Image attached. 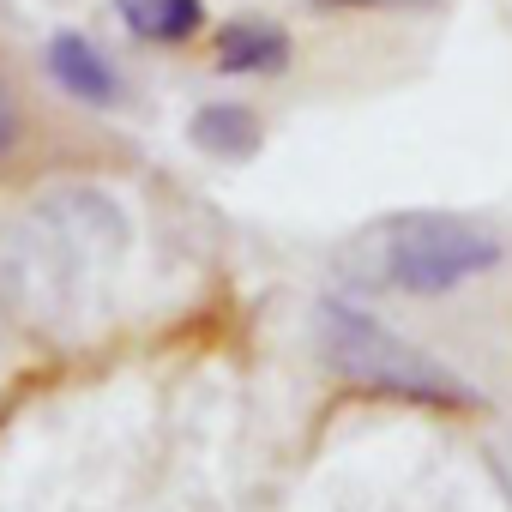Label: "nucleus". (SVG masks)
I'll use <instances>...</instances> for the list:
<instances>
[{"label": "nucleus", "instance_id": "nucleus-5", "mask_svg": "<svg viewBox=\"0 0 512 512\" xmlns=\"http://www.w3.org/2000/svg\"><path fill=\"white\" fill-rule=\"evenodd\" d=\"M187 139H193V151H205V157L241 163V157L260 151L266 127H260V115H253L247 103H229V97H223V103H199V109H193Z\"/></svg>", "mask_w": 512, "mask_h": 512}, {"label": "nucleus", "instance_id": "nucleus-3", "mask_svg": "<svg viewBox=\"0 0 512 512\" xmlns=\"http://www.w3.org/2000/svg\"><path fill=\"white\" fill-rule=\"evenodd\" d=\"M43 73H49L55 91L73 97L79 109H115L121 91H127V79H121V67L109 61V49H103L97 37H85V31H55V37L43 43Z\"/></svg>", "mask_w": 512, "mask_h": 512}, {"label": "nucleus", "instance_id": "nucleus-8", "mask_svg": "<svg viewBox=\"0 0 512 512\" xmlns=\"http://www.w3.org/2000/svg\"><path fill=\"white\" fill-rule=\"evenodd\" d=\"M320 13H404V7H428V0H314Z\"/></svg>", "mask_w": 512, "mask_h": 512}, {"label": "nucleus", "instance_id": "nucleus-2", "mask_svg": "<svg viewBox=\"0 0 512 512\" xmlns=\"http://www.w3.org/2000/svg\"><path fill=\"white\" fill-rule=\"evenodd\" d=\"M380 284L404 296H452L500 266V235L458 211H398L374 229Z\"/></svg>", "mask_w": 512, "mask_h": 512}, {"label": "nucleus", "instance_id": "nucleus-4", "mask_svg": "<svg viewBox=\"0 0 512 512\" xmlns=\"http://www.w3.org/2000/svg\"><path fill=\"white\" fill-rule=\"evenodd\" d=\"M296 61V43L272 19H229L211 37V67L229 79H278Z\"/></svg>", "mask_w": 512, "mask_h": 512}, {"label": "nucleus", "instance_id": "nucleus-7", "mask_svg": "<svg viewBox=\"0 0 512 512\" xmlns=\"http://www.w3.org/2000/svg\"><path fill=\"white\" fill-rule=\"evenodd\" d=\"M19 133H25V109H19V97H13V85L0 79V157H7L13 145H19Z\"/></svg>", "mask_w": 512, "mask_h": 512}, {"label": "nucleus", "instance_id": "nucleus-1", "mask_svg": "<svg viewBox=\"0 0 512 512\" xmlns=\"http://www.w3.org/2000/svg\"><path fill=\"white\" fill-rule=\"evenodd\" d=\"M320 350H326V368L368 392V398H404V404H452L464 410L476 392L440 368L434 356H422L416 344H404L392 326H380L374 314H362L356 302H338L326 296L320 302Z\"/></svg>", "mask_w": 512, "mask_h": 512}, {"label": "nucleus", "instance_id": "nucleus-6", "mask_svg": "<svg viewBox=\"0 0 512 512\" xmlns=\"http://www.w3.org/2000/svg\"><path fill=\"white\" fill-rule=\"evenodd\" d=\"M115 19L151 49H181L205 31V0H115Z\"/></svg>", "mask_w": 512, "mask_h": 512}]
</instances>
